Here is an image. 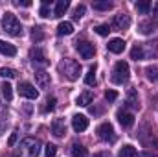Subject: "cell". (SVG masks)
Listing matches in <instances>:
<instances>
[{
    "label": "cell",
    "mask_w": 158,
    "mask_h": 157,
    "mask_svg": "<svg viewBox=\"0 0 158 157\" xmlns=\"http://www.w3.org/2000/svg\"><path fill=\"white\" fill-rule=\"evenodd\" d=\"M72 128H74V131H77V133L85 131V129L88 128V118L85 117V115H74V118H72Z\"/></svg>",
    "instance_id": "cell-10"
},
{
    "label": "cell",
    "mask_w": 158,
    "mask_h": 157,
    "mask_svg": "<svg viewBox=\"0 0 158 157\" xmlns=\"http://www.w3.org/2000/svg\"><path fill=\"white\" fill-rule=\"evenodd\" d=\"M19 94L24 96V98H30V100H37L39 98V91L31 83H28V81L19 83Z\"/></svg>",
    "instance_id": "cell-6"
},
{
    "label": "cell",
    "mask_w": 158,
    "mask_h": 157,
    "mask_svg": "<svg viewBox=\"0 0 158 157\" xmlns=\"http://www.w3.org/2000/svg\"><path fill=\"white\" fill-rule=\"evenodd\" d=\"M2 30H4L6 34L13 35V37L22 35V26H20L19 19H17L11 11H6V13H4V17H2Z\"/></svg>",
    "instance_id": "cell-3"
},
{
    "label": "cell",
    "mask_w": 158,
    "mask_h": 157,
    "mask_svg": "<svg viewBox=\"0 0 158 157\" xmlns=\"http://www.w3.org/2000/svg\"><path fill=\"white\" fill-rule=\"evenodd\" d=\"M57 154V146L55 144H46V157H55Z\"/></svg>",
    "instance_id": "cell-35"
},
{
    "label": "cell",
    "mask_w": 158,
    "mask_h": 157,
    "mask_svg": "<svg viewBox=\"0 0 158 157\" xmlns=\"http://www.w3.org/2000/svg\"><path fill=\"white\" fill-rule=\"evenodd\" d=\"M145 76H147V79L149 81H158V67H147L145 69Z\"/></svg>",
    "instance_id": "cell-27"
},
{
    "label": "cell",
    "mask_w": 158,
    "mask_h": 157,
    "mask_svg": "<svg viewBox=\"0 0 158 157\" xmlns=\"http://www.w3.org/2000/svg\"><path fill=\"white\" fill-rule=\"evenodd\" d=\"M59 72L68 79V81H76L79 78V74H81V65H79L76 59L66 57V59H63L59 63Z\"/></svg>",
    "instance_id": "cell-2"
},
{
    "label": "cell",
    "mask_w": 158,
    "mask_h": 157,
    "mask_svg": "<svg viewBox=\"0 0 158 157\" xmlns=\"http://www.w3.org/2000/svg\"><path fill=\"white\" fill-rule=\"evenodd\" d=\"M35 81H37V85H39L40 89H46V87L50 85L52 78H50V74H48L46 70H37V72H35Z\"/></svg>",
    "instance_id": "cell-15"
},
{
    "label": "cell",
    "mask_w": 158,
    "mask_h": 157,
    "mask_svg": "<svg viewBox=\"0 0 158 157\" xmlns=\"http://www.w3.org/2000/svg\"><path fill=\"white\" fill-rule=\"evenodd\" d=\"M55 104H57V100L52 96V98H48L46 100V104H44V107H42V113H48V111H53L55 109Z\"/></svg>",
    "instance_id": "cell-30"
},
{
    "label": "cell",
    "mask_w": 158,
    "mask_h": 157,
    "mask_svg": "<svg viewBox=\"0 0 158 157\" xmlns=\"http://www.w3.org/2000/svg\"><path fill=\"white\" fill-rule=\"evenodd\" d=\"M70 7V2L68 0H59L57 6H55V11H53V17H63L66 13V9Z\"/></svg>",
    "instance_id": "cell-18"
},
{
    "label": "cell",
    "mask_w": 158,
    "mask_h": 157,
    "mask_svg": "<svg viewBox=\"0 0 158 157\" xmlns=\"http://www.w3.org/2000/svg\"><path fill=\"white\" fill-rule=\"evenodd\" d=\"M131 78V69H129V63L127 61H118L116 67H114V72H112V81L116 85H123L127 83Z\"/></svg>",
    "instance_id": "cell-4"
},
{
    "label": "cell",
    "mask_w": 158,
    "mask_h": 157,
    "mask_svg": "<svg viewBox=\"0 0 158 157\" xmlns=\"http://www.w3.org/2000/svg\"><path fill=\"white\" fill-rule=\"evenodd\" d=\"M0 89H2V96H4V98L9 102V100L13 98V87H11L7 81H6V83H2V87H0Z\"/></svg>",
    "instance_id": "cell-26"
},
{
    "label": "cell",
    "mask_w": 158,
    "mask_h": 157,
    "mask_svg": "<svg viewBox=\"0 0 158 157\" xmlns=\"http://www.w3.org/2000/svg\"><path fill=\"white\" fill-rule=\"evenodd\" d=\"M98 135H99V139L105 141V142H112V141L116 139L114 128H112V124H109V122H103V124L98 128Z\"/></svg>",
    "instance_id": "cell-7"
},
{
    "label": "cell",
    "mask_w": 158,
    "mask_h": 157,
    "mask_svg": "<svg viewBox=\"0 0 158 157\" xmlns=\"http://www.w3.org/2000/svg\"><path fill=\"white\" fill-rule=\"evenodd\" d=\"M6 126H7V113H0V135L6 131Z\"/></svg>",
    "instance_id": "cell-34"
},
{
    "label": "cell",
    "mask_w": 158,
    "mask_h": 157,
    "mask_svg": "<svg viewBox=\"0 0 158 157\" xmlns=\"http://www.w3.org/2000/svg\"><path fill=\"white\" fill-rule=\"evenodd\" d=\"M40 154V142L33 137H26L24 141H20L15 157H39Z\"/></svg>",
    "instance_id": "cell-1"
},
{
    "label": "cell",
    "mask_w": 158,
    "mask_h": 157,
    "mask_svg": "<svg viewBox=\"0 0 158 157\" xmlns=\"http://www.w3.org/2000/svg\"><path fill=\"white\" fill-rule=\"evenodd\" d=\"M136 155H138V152H136L134 146H131V144H125L118 154V157H136Z\"/></svg>",
    "instance_id": "cell-23"
},
{
    "label": "cell",
    "mask_w": 158,
    "mask_h": 157,
    "mask_svg": "<svg viewBox=\"0 0 158 157\" xmlns=\"http://www.w3.org/2000/svg\"><path fill=\"white\" fill-rule=\"evenodd\" d=\"M136 9H138V13H142V15H149V11H151V2H147V0L136 2Z\"/></svg>",
    "instance_id": "cell-25"
},
{
    "label": "cell",
    "mask_w": 158,
    "mask_h": 157,
    "mask_svg": "<svg viewBox=\"0 0 158 157\" xmlns=\"http://www.w3.org/2000/svg\"><path fill=\"white\" fill-rule=\"evenodd\" d=\"M15 76H17V72L13 69H6V67L0 69V78H15Z\"/></svg>",
    "instance_id": "cell-32"
},
{
    "label": "cell",
    "mask_w": 158,
    "mask_h": 157,
    "mask_svg": "<svg viewBox=\"0 0 158 157\" xmlns=\"http://www.w3.org/2000/svg\"><path fill=\"white\" fill-rule=\"evenodd\" d=\"M76 102H77V105H83V107L90 105V104H92V92H88V91H86V92H81Z\"/></svg>",
    "instance_id": "cell-21"
},
{
    "label": "cell",
    "mask_w": 158,
    "mask_h": 157,
    "mask_svg": "<svg viewBox=\"0 0 158 157\" xmlns=\"http://www.w3.org/2000/svg\"><path fill=\"white\" fill-rule=\"evenodd\" d=\"M129 26H131V17L125 15V13L116 15L114 20H112V28H114L116 32H125V30H129Z\"/></svg>",
    "instance_id": "cell-8"
},
{
    "label": "cell",
    "mask_w": 158,
    "mask_h": 157,
    "mask_svg": "<svg viewBox=\"0 0 158 157\" xmlns=\"http://www.w3.org/2000/svg\"><path fill=\"white\" fill-rule=\"evenodd\" d=\"M72 157H88V154H86V148L83 146V144H79V142H74L72 144Z\"/></svg>",
    "instance_id": "cell-20"
},
{
    "label": "cell",
    "mask_w": 158,
    "mask_h": 157,
    "mask_svg": "<svg viewBox=\"0 0 158 157\" xmlns=\"http://www.w3.org/2000/svg\"><path fill=\"white\" fill-rule=\"evenodd\" d=\"M17 6H22V7H30L31 6V2H15Z\"/></svg>",
    "instance_id": "cell-41"
},
{
    "label": "cell",
    "mask_w": 158,
    "mask_h": 157,
    "mask_svg": "<svg viewBox=\"0 0 158 157\" xmlns=\"http://www.w3.org/2000/svg\"><path fill=\"white\" fill-rule=\"evenodd\" d=\"M52 133H53L55 137H63V135L66 133V124H64L63 118H55V120L52 122Z\"/></svg>",
    "instance_id": "cell-13"
},
{
    "label": "cell",
    "mask_w": 158,
    "mask_h": 157,
    "mask_svg": "<svg viewBox=\"0 0 158 157\" xmlns=\"http://www.w3.org/2000/svg\"><path fill=\"white\" fill-rule=\"evenodd\" d=\"M107 48H109V52H112V54H121L123 50H125V41L123 39H110L109 41V44H107Z\"/></svg>",
    "instance_id": "cell-14"
},
{
    "label": "cell",
    "mask_w": 158,
    "mask_h": 157,
    "mask_svg": "<svg viewBox=\"0 0 158 157\" xmlns=\"http://www.w3.org/2000/svg\"><path fill=\"white\" fill-rule=\"evenodd\" d=\"M156 28H158V22L155 20V19L143 20V22H140V26H138L140 34H143V35H149V34H153V32H155Z\"/></svg>",
    "instance_id": "cell-11"
},
{
    "label": "cell",
    "mask_w": 158,
    "mask_h": 157,
    "mask_svg": "<svg viewBox=\"0 0 158 157\" xmlns=\"http://www.w3.org/2000/svg\"><path fill=\"white\" fill-rule=\"evenodd\" d=\"M83 15H85V6L81 4V6H77V7H76V11H74V19H76V20H79Z\"/></svg>",
    "instance_id": "cell-36"
},
{
    "label": "cell",
    "mask_w": 158,
    "mask_h": 157,
    "mask_svg": "<svg viewBox=\"0 0 158 157\" xmlns=\"http://www.w3.org/2000/svg\"><path fill=\"white\" fill-rule=\"evenodd\" d=\"M76 48H77L79 56L83 57V59H92L94 57V54H96V48H94V44L92 43H88V41H81V43H76Z\"/></svg>",
    "instance_id": "cell-5"
},
{
    "label": "cell",
    "mask_w": 158,
    "mask_h": 157,
    "mask_svg": "<svg viewBox=\"0 0 158 157\" xmlns=\"http://www.w3.org/2000/svg\"><path fill=\"white\" fill-rule=\"evenodd\" d=\"M31 39L35 41V43H40V41L44 39V34H42V28H39V26H35V28L31 30Z\"/></svg>",
    "instance_id": "cell-29"
},
{
    "label": "cell",
    "mask_w": 158,
    "mask_h": 157,
    "mask_svg": "<svg viewBox=\"0 0 158 157\" xmlns=\"http://www.w3.org/2000/svg\"><path fill=\"white\" fill-rule=\"evenodd\" d=\"M94 157H110L109 152H98V154H94Z\"/></svg>",
    "instance_id": "cell-40"
},
{
    "label": "cell",
    "mask_w": 158,
    "mask_h": 157,
    "mask_svg": "<svg viewBox=\"0 0 158 157\" xmlns=\"http://www.w3.org/2000/svg\"><path fill=\"white\" fill-rule=\"evenodd\" d=\"M15 142H17V131H15V133H11V137H9V142H7V144H9V146H13Z\"/></svg>",
    "instance_id": "cell-38"
},
{
    "label": "cell",
    "mask_w": 158,
    "mask_h": 157,
    "mask_svg": "<svg viewBox=\"0 0 158 157\" xmlns=\"http://www.w3.org/2000/svg\"><path fill=\"white\" fill-rule=\"evenodd\" d=\"M30 59H31V63H33L35 67H46V65H48V59H46L44 52L40 50L39 46H35V48L30 50Z\"/></svg>",
    "instance_id": "cell-9"
},
{
    "label": "cell",
    "mask_w": 158,
    "mask_h": 157,
    "mask_svg": "<svg viewBox=\"0 0 158 157\" xmlns=\"http://www.w3.org/2000/svg\"><path fill=\"white\" fill-rule=\"evenodd\" d=\"M116 98H118V92H116V91H107V92H105V100H107V102H114Z\"/></svg>",
    "instance_id": "cell-37"
},
{
    "label": "cell",
    "mask_w": 158,
    "mask_h": 157,
    "mask_svg": "<svg viewBox=\"0 0 158 157\" xmlns=\"http://www.w3.org/2000/svg\"><path fill=\"white\" fill-rule=\"evenodd\" d=\"M0 54H2V56L13 57V56H17V48H15V44H11V43L0 41Z\"/></svg>",
    "instance_id": "cell-16"
},
{
    "label": "cell",
    "mask_w": 158,
    "mask_h": 157,
    "mask_svg": "<svg viewBox=\"0 0 158 157\" xmlns=\"http://www.w3.org/2000/svg\"><path fill=\"white\" fill-rule=\"evenodd\" d=\"M72 32H74V24L68 22V20H64V22H61V24L57 26V34H59V35H70Z\"/></svg>",
    "instance_id": "cell-19"
},
{
    "label": "cell",
    "mask_w": 158,
    "mask_h": 157,
    "mask_svg": "<svg viewBox=\"0 0 158 157\" xmlns=\"http://www.w3.org/2000/svg\"><path fill=\"white\" fill-rule=\"evenodd\" d=\"M127 105H129V107H132V109H138V107H140V102H138V92H136L134 89H131V91L127 92Z\"/></svg>",
    "instance_id": "cell-17"
},
{
    "label": "cell",
    "mask_w": 158,
    "mask_h": 157,
    "mask_svg": "<svg viewBox=\"0 0 158 157\" xmlns=\"http://www.w3.org/2000/svg\"><path fill=\"white\" fill-rule=\"evenodd\" d=\"M136 157H158V155H155V154H151V152H140Z\"/></svg>",
    "instance_id": "cell-39"
},
{
    "label": "cell",
    "mask_w": 158,
    "mask_h": 157,
    "mask_svg": "<svg viewBox=\"0 0 158 157\" xmlns=\"http://www.w3.org/2000/svg\"><path fill=\"white\" fill-rule=\"evenodd\" d=\"M94 30H96V34H98V35H101V37H107V35H109V32H110V28H109L107 24H101V26H96Z\"/></svg>",
    "instance_id": "cell-31"
},
{
    "label": "cell",
    "mask_w": 158,
    "mask_h": 157,
    "mask_svg": "<svg viewBox=\"0 0 158 157\" xmlns=\"http://www.w3.org/2000/svg\"><path fill=\"white\" fill-rule=\"evenodd\" d=\"M85 83H86L88 87L96 85V65L88 69V72H86V76H85Z\"/></svg>",
    "instance_id": "cell-24"
},
{
    "label": "cell",
    "mask_w": 158,
    "mask_h": 157,
    "mask_svg": "<svg viewBox=\"0 0 158 157\" xmlns=\"http://www.w3.org/2000/svg\"><path fill=\"white\" fill-rule=\"evenodd\" d=\"M94 9H98V11H109V9H112V2H109V0L94 2Z\"/></svg>",
    "instance_id": "cell-28"
},
{
    "label": "cell",
    "mask_w": 158,
    "mask_h": 157,
    "mask_svg": "<svg viewBox=\"0 0 158 157\" xmlns=\"http://www.w3.org/2000/svg\"><path fill=\"white\" fill-rule=\"evenodd\" d=\"M48 6H50V2H48V0H44V2H42V6H40V17H44V19L52 17V15H50V7H48Z\"/></svg>",
    "instance_id": "cell-33"
},
{
    "label": "cell",
    "mask_w": 158,
    "mask_h": 157,
    "mask_svg": "<svg viewBox=\"0 0 158 157\" xmlns=\"http://www.w3.org/2000/svg\"><path fill=\"white\" fill-rule=\"evenodd\" d=\"M131 57H132L134 61H142V59H145L142 44H134V46H132V50H131Z\"/></svg>",
    "instance_id": "cell-22"
},
{
    "label": "cell",
    "mask_w": 158,
    "mask_h": 157,
    "mask_svg": "<svg viewBox=\"0 0 158 157\" xmlns=\"http://www.w3.org/2000/svg\"><path fill=\"white\" fill-rule=\"evenodd\" d=\"M118 122L121 124V128H132L134 115L129 113V111H118Z\"/></svg>",
    "instance_id": "cell-12"
}]
</instances>
